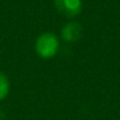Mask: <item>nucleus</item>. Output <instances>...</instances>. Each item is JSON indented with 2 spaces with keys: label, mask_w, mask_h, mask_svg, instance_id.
Wrapping results in <instances>:
<instances>
[{
  "label": "nucleus",
  "mask_w": 120,
  "mask_h": 120,
  "mask_svg": "<svg viewBox=\"0 0 120 120\" xmlns=\"http://www.w3.org/2000/svg\"><path fill=\"white\" fill-rule=\"evenodd\" d=\"M82 35V27L77 21H71L61 28V38L66 42H75Z\"/></svg>",
  "instance_id": "nucleus-3"
},
{
  "label": "nucleus",
  "mask_w": 120,
  "mask_h": 120,
  "mask_svg": "<svg viewBox=\"0 0 120 120\" xmlns=\"http://www.w3.org/2000/svg\"><path fill=\"white\" fill-rule=\"evenodd\" d=\"M0 114H3V112H1V109H0ZM3 119V116H0V120Z\"/></svg>",
  "instance_id": "nucleus-5"
},
{
  "label": "nucleus",
  "mask_w": 120,
  "mask_h": 120,
  "mask_svg": "<svg viewBox=\"0 0 120 120\" xmlns=\"http://www.w3.org/2000/svg\"><path fill=\"white\" fill-rule=\"evenodd\" d=\"M10 88H11L10 79L4 72H0V101L7 98L10 93Z\"/></svg>",
  "instance_id": "nucleus-4"
},
{
  "label": "nucleus",
  "mask_w": 120,
  "mask_h": 120,
  "mask_svg": "<svg viewBox=\"0 0 120 120\" xmlns=\"http://www.w3.org/2000/svg\"><path fill=\"white\" fill-rule=\"evenodd\" d=\"M56 11L67 18H74L81 12V0H54Z\"/></svg>",
  "instance_id": "nucleus-2"
},
{
  "label": "nucleus",
  "mask_w": 120,
  "mask_h": 120,
  "mask_svg": "<svg viewBox=\"0 0 120 120\" xmlns=\"http://www.w3.org/2000/svg\"><path fill=\"white\" fill-rule=\"evenodd\" d=\"M35 53L42 59L53 58L59 49V40L54 33L45 32L40 34L34 44Z\"/></svg>",
  "instance_id": "nucleus-1"
}]
</instances>
